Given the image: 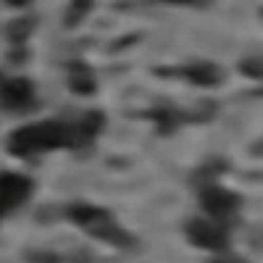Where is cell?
Wrapping results in <instances>:
<instances>
[{
	"mask_svg": "<svg viewBox=\"0 0 263 263\" xmlns=\"http://www.w3.org/2000/svg\"><path fill=\"white\" fill-rule=\"evenodd\" d=\"M250 156H253V158H263V140H255V142L250 145Z\"/></svg>",
	"mask_w": 263,
	"mask_h": 263,
	"instance_id": "ffe728a7",
	"label": "cell"
},
{
	"mask_svg": "<svg viewBox=\"0 0 263 263\" xmlns=\"http://www.w3.org/2000/svg\"><path fill=\"white\" fill-rule=\"evenodd\" d=\"M61 147H79L74 124L63 121H40L11 132L8 153L16 158H34L40 153H50Z\"/></svg>",
	"mask_w": 263,
	"mask_h": 263,
	"instance_id": "6da1fadb",
	"label": "cell"
},
{
	"mask_svg": "<svg viewBox=\"0 0 263 263\" xmlns=\"http://www.w3.org/2000/svg\"><path fill=\"white\" fill-rule=\"evenodd\" d=\"M137 40H142V34H140V32H135V34H124L121 40H116V45L108 48V53H121V50H126V48L135 45Z\"/></svg>",
	"mask_w": 263,
	"mask_h": 263,
	"instance_id": "e0dca14e",
	"label": "cell"
},
{
	"mask_svg": "<svg viewBox=\"0 0 263 263\" xmlns=\"http://www.w3.org/2000/svg\"><path fill=\"white\" fill-rule=\"evenodd\" d=\"M237 71L250 82H263V55H248L237 61Z\"/></svg>",
	"mask_w": 263,
	"mask_h": 263,
	"instance_id": "9a60e30c",
	"label": "cell"
},
{
	"mask_svg": "<svg viewBox=\"0 0 263 263\" xmlns=\"http://www.w3.org/2000/svg\"><path fill=\"white\" fill-rule=\"evenodd\" d=\"M182 232H184V239L192 248L205 250L211 255L232 250V229H227L224 224L213 221V218H208V216H192V218H187Z\"/></svg>",
	"mask_w": 263,
	"mask_h": 263,
	"instance_id": "3957f363",
	"label": "cell"
},
{
	"mask_svg": "<svg viewBox=\"0 0 263 263\" xmlns=\"http://www.w3.org/2000/svg\"><path fill=\"white\" fill-rule=\"evenodd\" d=\"M166 6H190V8H211L216 0H163Z\"/></svg>",
	"mask_w": 263,
	"mask_h": 263,
	"instance_id": "d6986e66",
	"label": "cell"
},
{
	"mask_svg": "<svg viewBox=\"0 0 263 263\" xmlns=\"http://www.w3.org/2000/svg\"><path fill=\"white\" fill-rule=\"evenodd\" d=\"M229 168H232V161H229V158H224V156H211V158H205L203 163H197V166L190 171L187 182H190L192 190H200V187H205V184H211V182H218L224 174H229Z\"/></svg>",
	"mask_w": 263,
	"mask_h": 263,
	"instance_id": "9c48e42d",
	"label": "cell"
},
{
	"mask_svg": "<svg viewBox=\"0 0 263 263\" xmlns=\"http://www.w3.org/2000/svg\"><path fill=\"white\" fill-rule=\"evenodd\" d=\"M92 237L100 239V242H105V245H111V248H119V250L137 248V237L132 234V232H126V229L116 221V218H114V221H108V224H103L100 229H95Z\"/></svg>",
	"mask_w": 263,
	"mask_h": 263,
	"instance_id": "8fae6325",
	"label": "cell"
},
{
	"mask_svg": "<svg viewBox=\"0 0 263 263\" xmlns=\"http://www.w3.org/2000/svg\"><path fill=\"white\" fill-rule=\"evenodd\" d=\"M208 263H253V260L245 258V255H237V253L227 250V253H216V255H211Z\"/></svg>",
	"mask_w": 263,
	"mask_h": 263,
	"instance_id": "2e32d148",
	"label": "cell"
},
{
	"mask_svg": "<svg viewBox=\"0 0 263 263\" xmlns=\"http://www.w3.org/2000/svg\"><path fill=\"white\" fill-rule=\"evenodd\" d=\"M0 100H3V108H8V111H24V108H32L34 84L24 77L6 79L3 84H0Z\"/></svg>",
	"mask_w": 263,
	"mask_h": 263,
	"instance_id": "52a82bcc",
	"label": "cell"
},
{
	"mask_svg": "<svg viewBox=\"0 0 263 263\" xmlns=\"http://www.w3.org/2000/svg\"><path fill=\"white\" fill-rule=\"evenodd\" d=\"M74 129H77V142H79V147L92 145L95 137L105 129V114H103V111H87V114L74 124Z\"/></svg>",
	"mask_w": 263,
	"mask_h": 263,
	"instance_id": "7c38bea8",
	"label": "cell"
},
{
	"mask_svg": "<svg viewBox=\"0 0 263 263\" xmlns=\"http://www.w3.org/2000/svg\"><path fill=\"white\" fill-rule=\"evenodd\" d=\"M197 192V203H200V208L205 211L208 218H213V221L224 224L227 229H232L234 224H239V211H242L245 205V197L224 187L221 182H211Z\"/></svg>",
	"mask_w": 263,
	"mask_h": 263,
	"instance_id": "7a4b0ae2",
	"label": "cell"
},
{
	"mask_svg": "<svg viewBox=\"0 0 263 263\" xmlns=\"http://www.w3.org/2000/svg\"><path fill=\"white\" fill-rule=\"evenodd\" d=\"M184 114H187V126H203V124H211L218 116V103L216 100H200L195 108H190Z\"/></svg>",
	"mask_w": 263,
	"mask_h": 263,
	"instance_id": "4fadbf2b",
	"label": "cell"
},
{
	"mask_svg": "<svg viewBox=\"0 0 263 263\" xmlns=\"http://www.w3.org/2000/svg\"><path fill=\"white\" fill-rule=\"evenodd\" d=\"M258 16H260V21H263V6H260V11H258Z\"/></svg>",
	"mask_w": 263,
	"mask_h": 263,
	"instance_id": "7402d4cb",
	"label": "cell"
},
{
	"mask_svg": "<svg viewBox=\"0 0 263 263\" xmlns=\"http://www.w3.org/2000/svg\"><path fill=\"white\" fill-rule=\"evenodd\" d=\"M142 116L147 121H153V129H156L158 137H171L182 126H187V114L179 105H153Z\"/></svg>",
	"mask_w": 263,
	"mask_h": 263,
	"instance_id": "8992f818",
	"label": "cell"
},
{
	"mask_svg": "<svg viewBox=\"0 0 263 263\" xmlns=\"http://www.w3.org/2000/svg\"><path fill=\"white\" fill-rule=\"evenodd\" d=\"M32 32H34V18H16V21H11L8 29H6L8 40L13 42L16 48L24 45V42L32 37Z\"/></svg>",
	"mask_w": 263,
	"mask_h": 263,
	"instance_id": "5bb4252c",
	"label": "cell"
},
{
	"mask_svg": "<svg viewBox=\"0 0 263 263\" xmlns=\"http://www.w3.org/2000/svg\"><path fill=\"white\" fill-rule=\"evenodd\" d=\"M248 245H250V250L263 253V224H258V227L250 229V234H248Z\"/></svg>",
	"mask_w": 263,
	"mask_h": 263,
	"instance_id": "ac0fdd59",
	"label": "cell"
},
{
	"mask_svg": "<svg viewBox=\"0 0 263 263\" xmlns=\"http://www.w3.org/2000/svg\"><path fill=\"white\" fill-rule=\"evenodd\" d=\"M6 3H8L11 8H27V6L32 3V0H6Z\"/></svg>",
	"mask_w": 263,
	"mask_h": 263,
	"instance_id": "44dd1931",
	"label": "cell"
},
{
	"mask_svg": "<svg viewBox=\"0 0 263 263\" xmlns=\"http://www.w3.org/2000/svg\"><path fill=\"white\" fill-rule=\"evenodd\" d=\"M69 90L79 98H90V95L98 92L95 71L84 61H71L69 63Z\"/></svg>",
	"mask_w": 263,
	"mask_h": 263,
	"instance_id": "30bf717a",
	"label": "cell"
},
{
	"mask_svg": "<svg viewBox=\"0 0 263 263\" xmlns=\"http://www.w3.org/2000/svg\"><path fill=\"white\" fill-rule=\"evenodd\" d=\"M34 192V182L27 174H13V171H0V218L24 205Z\"/></svg>",
	"mask_w": 263,
	"mask_h": 263,
	"instance_id": "5b68a950",
	"label": "cell"
},
{
	"mask_svg": "<svg viewBox=\"0 0 263 263\" xmlns=\"http://www.w3.org/2000/svg\"><path fill=\"white\" fill-rule=\"evenodd\" d=\"M66 216H69L77 227H82L87 234H92L103 224L114 221V213L111 211L100 208V205H92V203H74V205L66 208Z\"/></svg>",
	"mask_w": 263,
	"mask_h": 263,
	"instance_id": "ba28073f",
	"label": "cell"
},
{
	"mask_svg": "<svg viewBox=\"0 0 263 263\" xmlns=\"http://www.w3.org/2000/svg\"><path fill=\"white\" fill-rule=\"evenodd\" d=\"M156 77H171V79H184L192 87H200V90H218L227 82V69L221 63H213L205 58L197 61H187L182 66H171V69H156Z\"/></svg>",
	"mask_w": 263,
	"mask_h": 263,
	"instance_id": "277c9868",
	"label": "cell"
}]
</instances>
